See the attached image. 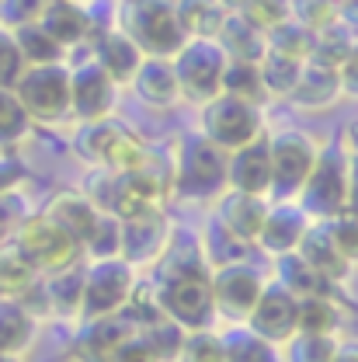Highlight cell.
<instances>
[{
  "label": "cell",
  "instance_id": "1",
  "mask_svg": "<svg viewBox=\"0 0 358 362\" xmlns=\"http://www.w3.org/2000/svg\"><path fill=\"white\" fill-rule=\"evenodd\" d=\"M73 150L101 171H136V168L157 164L153 150L112 115L97 122H80V129L73 136Z\"/></svg>",
  "mask_w": 358,
  "mask_h": 362
},
{
  "label": "cell",
  "instance_id": "2",
  "mask_svg": "<svg viewBox=\"0 0 358 362\" xmlns=\"http://www.w3.org/2000/svg\"><path fill=\"white\" fill-rule=\"evenodd\" d=\"M119 28L143 49V56L160 59H171L188 39L178 21L174 0H122Z\"/></svg>",
  "mask_w": 358,
  "mask_h": 362
},
{
  "label": "cell",
  "instance_id": "3",
  "mask_svg": "<svg viewBox=\"0 0 358 362\" xmlns=\"http://www.w3.org/2000/svg\"><path fill=\"white\" fill-rule=\"evenodd\" d=\"M157 300L164 317H171L184 331L209 327L216 317L209 269H184L171 275H157Z\"/></svg>",
  "mask_w": 358,
  "mask_h": 362
},
{
  "label": "cell",
  "instance_id": "4",
  "mask_svg": "<svg viewBox=\"0 0 358 362\" xmlns=\"http://www.w3.org/2000/svg\"><path fill=\"white\" fill-rule=\"evenodd\" d=\"M14 94L32 122L59 126L70 119V66L63 63L25 66V74L14 84Z\"/></svg>",
  "mask_w": 358,
  "mask_h": 362
},
{
  "label": "cell",
  "instance_id": "5",
  "mask_svg": "<svg viewBox=\"0 0 358 362\" xmlns=\"http://www.w3.org/2000/svg\"><path fill=\"white\" fill-rule=\"evenodd\" d=\"M171 66L178 77L181 101L205 105L223 90L226 52L216 39H184V45L171 56Z\"/></svg>",
  "mask_w": 358,
  "mask_h": 362
},
{
  "label": "cell",
  "instance_id": "6",
  "mask_svg": "<svg viewBox=\"0 0 358 362\" xmlns=\"http://www.w3.org/2000/svg\"><path fill=\"white\" fill-rule=\"evenodd\" d=\"M171 188H178L181 195L191 199V202L216 199L226 188V150H220L216 143H209L202 133L184 139L178 164H174Z\"/></svg>",
  "mask_w": 358,
  "mask_h": 362
},
{
  "label": "cell",
  "instance_id": "7",
  "mask_svg": "<svg viewBox=\"0 0 358 362\" xmlns=\"http://www.w3.org/2000/svg\"><path fill=\"white\" fill-rule=\"evenodd\" d=\"M261 133H265V115H261V105H254V101H244V98L220 90L213 101L202 105V136L226 153L258 139Z\"/></svg>",
  "mask_w": 358,
  "mask_h": 362
},
{
  "label": "cell",
  "instance_id": "8",
  "mask_svg": "<svg viewBox=\"0 0 358 362\" xmlns=\"http://www.w3.org/2000/svg\"><path fill=\"white\" fill-rule=\"evenodd\" d=\"M296 199H299L296 206L310 220H330V216L345 213V206H348V153L320 150L314 171Z\"/></svg>",
  "mask_w": 358,
  "mask_h": 362
},
{
  "label": "cell",
  "instance_id": "9",
  "mask_svg": "<svg viewBox=\"0 0 358 362\" xmlns=\"http://www.w3.org/2000/svg\"><path fill=\"white\" fill-rule=\"evenodd\" d=\"M136 286V269L122 258H94L84 269V296H80V320L119 314Z\"/></svg>",
  "mask_w": 358,
  "mask_h": 362
},
{
  "label": "cell",
  "instance_id": "10",
  "mask_svg": "<svg viewBox=\"0 0 358 362\" xmlns=\"http://www.w3.org/2000/svg\"><path fill=\"white\" fill-rule=\"evenodd\" d=\"M268 157H271V192L278 199L299 195L320 157V143L310 139L299 129H282L268 136Z\"/></svg>",
  "mask_w": 358,
  "mask_h": 362
},
{
  "label": "cell",
  "instance_id": "11",
  "mask_svg": "<svg viewBox=\"0 0 358 362\" xmlns=\"http://www.w3.org/2000/svg\"><path fill=\"white\" fill-rule=\"evenodd\" d=\"M14 240H18V247L28 255V262L35 265V269L42 272H56V269H66V265H73L77 258H80V244L63 230V226H56L45 213L39 216H25V223L18 226V233H14Z\"/></svg>",
  "mask_w": 358,
  "mask_h": 362
},
{
  "label": "cell",
  "instance_id": "12",
  "mask_svg": "<svg viewBox=\"0 0 358 362\" xmlns=\"http://www.w3.org/2000/svg\"><path fill=\"white\" fill-rule=\"evenodd\" d=\"M108 188L112 192H108L105 209L115 213L119 220H129V216L150 213V209H164L171 181L160 178L157 164H150V168H136V171H112Z\"/></svg>",
  "mask_w": 358,
  "mask_h": 362
},
{
  "label": "cell",
  "instance_id": "13",
  "mask_svg": "<svg viewBox=\"0 0 358 362\" xmlns=\"http://www.w3.org/2000/svg\"><path fill=\"white\" fill-rule=\"evenodd\" d=\"M209 286H213V303H216V314H223L226 320H247V314L254 310L261 289H265V279L261 272L254 269L251 262H240V265H226V269H213L209 272Z\"/></svg>",
  "mask_w": 358,
  "mask_h": 362
},
{
  "label": "cell",
  "instance_id": "14",
  "mask_svg": "<svg viewBox=\"0 0 358 362\" xmlns=\"http://www.w3.org/2000/svg\"><path fill=\"white\" fill-rule=\"evenodd\" d=\"M171 233H174V226H171L164 209H150V213L129 216V220H122L119 258L129 262L133 269H153L160 262V255L167 251Z\"/></svg>",
  "mask_w": 358,
  "mask_h": 362
},
{
  "label": "cell",
  "instance_id": "15",
  "mask_svg": "<svg viewBox=\"0 0 358 362\" xmlns=\"http://www.w3.org/2000/svg\"><path fill=\"white\" fill-rule=\"evenodd\" d=\"M115 90L119 84L94 59L77 63L70 70V119H77V122L108 119L115 108Z\"/></svg>",
  "mask_w": 358,
  "mask_h": 362
},
{
  "label": "cell",
  "instance_id": "16",
  "mask_svg": "<svg viewBox=\"0 0 358 362\" xmlns=\"http://www.w3.org/2000/svg\"><path fill=\"white\" fill-rule=\"evenodd\" d=\"M226 188L265 195V199L271 195V157L265 133L226 153Z\"/></svg>",
  "mask_w": 358,
  "mask_h": 362
},
{
  "label": "cell",
  "instance_id": "17",
  "mask_svg": "<svg viewBox=\"0 0 358 362\" xmlns=\"http://www.w3.org/2000/svg\"><path fill=\"white\" fill-rule=\"evenodd\" d=\"M341 81H338V66L323 63V59H303L299 66V77H296V88L289 90V105L292 108H303V112H327L341 101Z\"/></svg>",
  "mask_w": 358,
  "mask_h": 362
},
{
  "label": "cell",
  "instance_id": "18",
  "mask_svg": "<svg viewBox=\"0 0 358 362\" xmlns=\"http://www.w3.org/2000/svg\"><path fill=\"white\" fill-rule=\"evenodd\" d=\"M254 334H261L271 345H282L296 331V296L285 293L282 286H265L254 310L244 320Z\"/></svg>",
  "mask_w": 358,
  "mask_h": 362
},
{
  "label": "cell",
  "instance_id": "19",
  "mask_svg": "<svg viewBox=\"0 0 358 362\" xmlns=\"http://www.w3.org/2000/svg\"><path fill=\"white\" fill-rule=\"evenodd\" d=\"M136 334V327L126 320L122 314H108V317H94V320H84L73 349H70V359L73 362H108L112 352Z\"/></svg>",
  "mask_w": 358,
  "mask_h": 362
},
{
  "label": "cell",
  "instance_id": "20",
  "mask_svg": "<svg viewBox=\"0 0 358 362\" xmlns=\"http://www.w3.org/2000/svg\"><path fill=\"white\" fill-rule=\"evenodd\" d=\"M216 220L237 233L240 240L254 244L258 233H261V223L268 216V199L265 195H251V192H237V188H223L216 195Z\"/></svg>",
  "mask_w": 358,
  "mask_h": 362
},
{
  "label": "cell",
  "instance_id": "21",
  "mask_svg": "<svg viewBox=\"0 0 358 362\" xmlns=\"http://www.w3.org/2000/svg\"><path fill=\"white\" fill-rule=\"evenodd\" d=\"M42 213L56 226H63V230L84 247L88 233L94 230L97 216H101V206L90 199L88 192H80V188H63V192H56V195L45 202Z\"/></svg>",
  "mask_w": 358,
  "mask_h": 362
},
{
  "label": "cell",
  "instance_id": "22",
  "mask_svg": "<svg viewBox=\"0 0 358 362\" xmlns=\"http://www.w3.org/2000/svg\"><path fill=\"white\" fill-rule=\"evenodd\" d=\"M306 226H310V216H306L299 206L282 202V206L268 209V216H265L261 233H258V240H254V244H258L261 251H268L271 258L292 255V251L299 247V240H303Z\"/></svg>",
  "mask_w": 358,
  "mask_h": 362
},
{
  "label": "cell",
  "instance_id": "23",
  "mask_svg": "<svg viewBox=\"0 0 358 362\" xmlns=\"http://www.w3.org/2000/svg\"><path fill=\"white\" fill-rule=\"evenodd\" d=\"M90 59H94L115 84H129L146 56H143V49H139L122 28H105V32L94 39V56H90Z\"/></svg>",
  "mask_w": 358,
  "mask_h": 362
},
{
  "label": "cell",
  "instance_id": "24",
  "mask_svg": "<svg viewBox=\"0 0 358 362\" xmlns=\"http://www.w3.org/2000/svg\"><path fill=\"white\" fill-rule=\"evenodd\" d=\"M129 84H133L136 94H139L150 108H160V112H171L181 101L174 66H171V59H160V56H146Z\"/></svg>",
  "mask_w": 358,
  "mask_h": 362
},
{
  "label": "cell",
  "instance_id": "25",
  "mask_svg": "<svg viewBox=\"0 0 358 362\" xmlns=\"http://www.w3.org/2000/svg\"><path fill=\"white\" fill-rule=\"evenodd\" d=\"M39 317L28 314V307L18 296H0V352L25 356L35 341Z\"/></svg>",
  "mask_w": 358,
  "mask_h": 362
},
{
  "label": "cell",
  "instance_id": "26",
  "mask_svg": "<svg viewBox=\"0 0 358 362\" xmlns=\"http://www.w3.org/2000/svg\"><path fill=\"white\" fill-rule=\"evenodd\" d=\"M296 255L310 265L314 272H320L327 282H338V279H345V272L352 269L345 258H341V251L334 247V240L327 237V230L320 220H310L306 226V233H303V240H299V247H296Z\"/></svg>",
  "mask_w": 358,
  "mask_h": 362
},
{
  "label": "cell",
  "instance_id": "27",
  "mask_svg": "<svg viewBox=\"0 0 358 362\" xmlns=\"http://www.w3.org/2000/svg\"><path fill=\"white\" fill-rule=\"evenodd\" d=\"M39 25H42L45 32L63 45V49L84 42L88 32H90L88 11H84L77 0H49L45 11H42V18H39Z\"/></svg>",
  "mask_w": 358,
  "mask_h": 362
},
{
  "label": "cell",
  "instance_id": "28",
  "mask_svg": "<svg viewBox=\"0 0 358 362\" xmlns=\"http://www.w3.org/2000/svg\"><path fill=\"white\" fill-rule=\"evenodd\" d=\"M45 303L49 314L59 317H80V296H84V265H66V269L45 272L42 275Z\"/></svg>",
  "mask_w": 358,
  "mask_h": 362
},
{
  "label": "cell",
  "instance_id": "29",
  "mask_svg": "<svg viewBox=\"0 0 358 362\" xmlns=\"http://www.w3.org/2000/svg\"><path fill=\"white\" fill-rule=\"evenodd\" d=\"M216 42L223 45L226 59H247V63H258L265 56V49H268L265 32L254 21H247L244 14H226Z\"/></svg>",
  "mask_w": 358,
  "mask_h": 362
},
{
  "label": "cell",
  "instance_id": "30",
  "mask_svg": "<svg viewBox=\"0 0 358 362\" xmlns=\"http://www.w3.org/2000/svg\"><path fill=\"white\" fill-rule=\"evenodd\" d=\"M198 244H202V258H205L209 272L226 269V265H240V262H251V247H254V244L240 240L237 233H229L216 216L205 223V233H202Z\"/></svg>",
  "mask_w": 358,
  "mask_h": 362
},
{
  "label": "cell",
  "instance_id": "31",
  "mask_svg": "<svg viewBox=\"0 0 358 362\" xmlns=\"http://www.w3.org/2000/svg\"><path fill=\"white\" fill-rule=\"evenodd\" d=\"M278 286L285 293H292L296 300H306V296H330V282L314 272L296 251L292 255H282L278 258Z\"/></svg>",
  "mask_w": 358,
  "mask_h": 362
},
{
  "label": "cell",
  "instance_id": "32",
  "mask_svg": "<svg viewBox=\"0 0 358 362\" xmlns=\"http://www.w3.org/2000/svg\"><path fill=\"white\" fill-rule=\"evenodd\" d=\"M42 272L28 262V255L18 247V240L0 244V296H21Z\"/></svg>",
  "mask_w": 358,
  "mask_h": 362
},
{
  "label": "cell",
  "instance_id": "33",
  "mask_svg": "<svg viewBox=\"0 0 358 362\" xmlns=\"http://www.w3.org/2000/svg\"><path fill=\"white\" fill-rule=\"evenodd\" d=\"M11 35H14V42L21 49V59H25V66H42V63H63V45L56 42L49 32H45L39 21H32V25H18V28H11Z\"/></svg>",
  "mask_w": 358,
  "mask_h": 362
},
{
  "label": "cell",
  "instance_id": "34",
  "mask_svg": "<svg viewBox=\"0 0 358 362\" xmlns=\"http://www.w3.org/2000/svg\"><path fill=\"white\" fill-rule=\"evenodd\" d=\"M226 11L216 0H181L178 4V21L188 39H216L223 28Z\"/></svg>",
  "mask_w": 358,
  "mask_h": 362
},
{
  "label": "cell",
  "instance_id": "35",
  "mask_svg": "<svg viewBox=\"0 0 358 362\" xmlns=\"http://www.w3.org/2000/svg\"><path fill=\"white\" fill-rule=\"evenodd\" d=\"M268 49L271 52H282V56H289V59H310L314 56V42H316V32H310L306 25H299L296 18H289V21H282V25H275L268 35Z\"/></svg>",
  "mask_w": 358,
  "mask_h": 362
},
{
  "label": "cell",
  "instance_id": "36",
  "mask_svg": "<svg viewBox=\"0 0 358 362\" xmlns=\"http://www.w3.org/2000/svg\"><path fill=\"white\" fill-rule=\"evenodd\" d=\"M299 59H289L282 52H271L265 49V56L258 59V70H261V84L268 98H289V90L296 88V77H299Z\"/></svg>",
  "mask_w": 358,
  "mask_h": 362
},
{
  "label": "cell",
  "instance_id": "37",
  "mask_svg": "<svg viewBox=\"0 0 358 362\" xmlns=\"http://www.w3.org/2000/svg\"><path fill=\"white\" fill-rule=\"evenodd\" d=\"M32 126H35V122H32L28 112L21 108L14 88H0V146L11 150V146L25 143V139L32 136Z\"/></svg>",
  "mask_w": 358,
  "mask_h": 362
},
{
  "label": "cell",
  "instance_id": "38",
  "mask_svg": "<svg viewBox=\"0 0 358 362\" xmlns=\"http://www.w3.org/2000/svg\"><path fill=\"white\" fill-rule=\"evenodd\" d=\"M223 94H233V98H244V101L261 105L268 94H265V84H261V70H258V63H247V59H226Z\"/></svg>",
  "mask_w": 358,
  "mask_h": 362
},
{
  "label": "cell",
  "instance_id": "39",
  "mask_svg": "<svg viewBox=\"0 0 358 362\" xmlns=\"http://www.w3.org/2000/svg\"><path fill=\"white\" fill-rule=\"evenodd\" d=\"M223 362H278V352L251 327H240L233 334H223Z\"/></svg>",
  "mask_w": 358,
  "mask_h": 362
},
{
  "label": "cell",
  "instance_id": "40",
  "mask_svg": "<svg viewBox=\"0 0 358 362\" xmlns=\"http://www.w3.org/2000/svg\"><path fill=\"white\" fill-rule=\"evenodd\" d=\"M338 327V307L330 296H306L296 300V331L306 334H334Z\"/></svg>",
  "mask_w": 358,
  "mask_h": 362
},
{
  "label": "cell",
  "instance_id": "41",
  "mask_svg": "<svg viewBox=\"0 0 358 362\" xmlns=\"http://www.w3.org/2000/svg\"><path fill=\"white\" fill-rule=\"evenodd\" d=\"M285 362H330L334 359V334H306V331H292L285 341Z\"/></svg>",
  "mask_w": 358,
  "mask_h": 362
},
{
  "label": "cell",
  "instance_id": "42",
  "mask_svg": "<svg viewBox=\"0 0 358 362\" xmlns=\"http://www.w3.org/2000/svg\"><path fill=\"white\" fill-rule=\"evenodd\" d=\"M119 247H122V220L115 213L101 209L97 223H94V230L88 233V240H84V251H88L90 262H94V258H119Z\"/></svg>",
  "mask_w": 358,
  "mask_h": 362
},
{
  "label": "cell",
  "instance_id": "43",
  "mask_svg": "<svg viewBox=\"0 0 358 362\" xmlns=\"http://www.w3.org/2000/svg\"><path fill=\"white\" fill-rule=\"evenodd\" d=\"M143 341L157 352L160 362H178V352H181V341H184V327H178L171 317H160L146 327H139Z\"/></svg>",
  "mask_w": 358,
  "mask_h": 362
},
{
  "label": "cell",
  "instance_id": "44",
  "mask_svg": "<svg viewBox=\"0 0 358 362\" xmlns=\"http://www.w3.org/2000/svg\"><path fill=\"white\" fill-rule=\"evenodd\" d=\"M178 362H223V334H216L213 327L184 331Z\"/></svg>",
  "mask_w": 358,
  "mask_h": 362
},
{
  "label": "cell",
  "instance_id": "45",
  "mask_svg": "<svg viewBox=\"0 0 358 362\" xmlns=\"http://www.w3.org/2000/svg\"><path fill=\"white\" fill-rule=\"evenodd\" d=\"M320 223L327 230V237L334 240V247L341 251V258L348 265H355L358 262V216L355 213H338V216L320 220Z\"/></svg>",
  "mask_w": 358,
  "mask_h": 362
},
{
  "label": "cell",
  "instance_id": "46",
  "mask_svg": "<svg viewBox=\"0 0 358 362\" xmlns=\"http://www.w3.org/2000/svg\"><path fill=\"white\" fill-rule=\"evenodd\" d=\"M247 21H254L265 35H268L275 25L289 21L292 18V0H247V7L240 11Z\"/></svg>",
  "mask_w": 358,
  "mask_h": 362
},
{
  "label": "cell",
  "instance_id": "47",
  "mask_svg": "<svg viewBox=\"0 0 358 362\" xmlns=\"http://www.w3.org/2000/svg\"><path fill=\"white\" fill-rule=\"evenodd\" d=\"M21 74H25L21 49H18V42H14L11 28L0 25V88H14Z\"/></svg>",
  "mask_w": 358,
  "mask_h": 362
},
{
  "label": "cell",
  "instance_id": "48",
  "mask_svg": "<svg viewBox=\"0 0 358 362\" xmlns=\"http://www.w3.org/2000/svg\"><path fill=\"white\" fill-rule=\"evenodd\" d=\"M25 216H28L25 195H21L18 188H14V192H0V244L18 233V226L25 223Z\"/></svg>",
  "mask_w": 358,
  "mask_h": 362
},
{
  "label": "cell",
  "instance_id": "49",
  "mask_svg": "<svg viewBox=\"0 0 358 362\" xmlns=\"http://www.w3.org/2000/svg\"><path fill=\"white\" fill-rule=\"evenodd\" d=\"M49 0H0V25L4 28H18V25H32L39 21Z\"/></svg>",
  "mask_w": 358,
  "mask_h": 362
},
{
  "label": "cell",
  "instance_id": "50",
  "mask_svg": "<svg viewBox=\"0 0 358 362\" xmlns=\"http://www.w3.org/2000/svg\"><path fill=\"white\" fill-rule=\"evenodd\" d=\"M108 362H160V359H157V352L143 341V334L136 331V334H129V338L112 352V359Z\"/></svg>",
  "mask_w": 358,
  "mask_h": 362
},
{
  "label": "cell",
  "instance_id": "51",
  "mask_svg": "<svg viewBox=\"0 0 358 362\" xmlns=\"http://www.w3.org/2000/svg\"><path fill=\"white\" fill-rule=\"evenodd\" d=\"M338 81H341V94L358 98V42H352L348 56L338 63Z\"/></svg>",
  "mask_w": 358,
  "mask_h": 362
},
{
  "label": "cell",
  "instance_id": "52",
  "mask_svg": "<svg viewBox=\"0 0 358 362\" xmlns=\"http://www.w3.org/2000/svg\"><path fill=\"white\" fill-rule=\"evenodd\" d=\"M21 164L0 146V192H14L18 188V181H21Z\"/></svg>",
  "mask_w": 358,
  "mask_h": 362
},
{
  "label": "cell",
  "instance_id": "53",
  "mask_svg": "<svg viewBox=\"0 0 358 362\" xmlns=\"http://www.w3.org/2000/svg\"><path fill=\"white\" fill-rule=\"evenodd\" d=\"M330 362H358V341H338Z\"/></svg>",
  "mask_w": 358,
  "mask_h": 362
},
{
  "label": "cell",
  "instance_id": "54",
  "mask_svg": "<svg viewBox=\"0 0 358 362\" xmlns=\"http://www.w3.org/2000/svg\"><path fill=\"white\" fill-rule=\"evenodd\" d=\"M345 146H348V157H358V119L345 126Z\"/></svg>",
  "mask_w": 358,
  "mask_h": 362
},
{
  "label": "cell",
  "instance_id": "55",
  "mask_svg": "<svg viewBox=\"0 0 358 362\" xmlns=\"http://www.w3.org/2000/svg\"><path fill=\"white\" fill-rule=\"evenodd\" d=\"M216 4H220V7H223L226 14H240V11H244V7H247V0H216Z\"/></svg>",
  "mask_w": 358,
  "mask_h": 362
},
{
  "label": "cell",
  "instance_id": "56",
  "mask_svg": "<svg viewBox=\"0 0 358 362\" xmlns=\"http://www.w3.org/2000/svg\"><path fill=\"white\" fill-rule=\"evenodd\" d=\"M0 362H21V356H7V352H0Z\"/></svg>",
  "mask_w": 358,
  "mask_h": 362
},
{
  "label": "cell",
  "instance_id": "57",
  "mask_svg": "<svg viewBox=\"0 0 358 362\" xmlns=\"http://www.w3.org/2000/svg\"><path fill=\"white\" fill-rule=\"evenodd\" d=\"M334 4H338V0H334Z\"/></svg>",
  "mask_w": 358,
  "mask_h": 362
}]
</instances>
